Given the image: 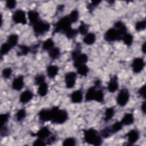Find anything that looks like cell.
<instances>
[{"mask_svg":"<svg viewBox=\"0 0 146 146\" xmlns=\"http://www.w3.org/2000/svg\"><path fill=\"white\" fill-rule=\"evenodd\" d=\"M121 40L124 42V43L127 46H131L133 43V35L128 33H126L124 34L121 38Z\"/></svg>","mask_w":146,"mask_h":146,"instance_id":"31","label":"cell"},{"mask_svg":"<svg viewBox=\"0 0 146 146\" xmlns=\"http://www.w3.org/2000/svg\"><path fill=\"white\" fill-rule=\"evenodd\" d=\"M98 88H99V87L94 86L90 87L88 89V90L86 94V96H85V100L86 102H90V101H92V100H94L95 92H96V91Z\"/></svg>","mask_w":146,"mask_h":146,"instance_id":"20","label":"cell"},{"mask_svg":"<svg viewBox=\"0 0 146 146\" xmlns=\"http://www.w3.org/2000/svg\"><path fill=\"white\" fill-rule=\"evenodd\" d=\"M71 25L72 22L68 15L62 17L55 24L54 30L52 31V35L59 33L65 34L71 29Z\"/></svg>","mask_w":146,"mask_h":146,"instance_id":"3","label":"cell"},{"mask_svg":"<svg viewBox=\"0 0 146 146\" xmlns=\"http://www.w3.org/2000/svg\"><path fill=\"white\" fill-rule=\"evenodd\" d=\"M84 141L91 145L98 146L103 143L102 136L96 129L91 128L83 131Z\"/></svg>","mask_w":146,"mask_h":146,"instance_id":"1","label":"cell"},{"mask_svg":"<svg viewBox=\"0 0 146 146\" xmlns=\"http://www.w3.org/2000/svg\"><path fill=\"white\" fill-rule=\"evenodd\" d=\"M123 35L113 27L106 31L104 35V39L108 42H113L116 40H121Z\"/></svg>","mask_w":146,"mask_h":146,"instance_id":"5","label":"cell"},{"mask_svg":"<svg viewBox=\"0 0 146 146\" xmlns=\"http://www.w3.org/2000/svg\"><path fill=\"white\" fill-rule=\"evenodd\" d=\"M26 116V112L24 108L19 110L15 113V119L18 121H22Z\"/></svg>","mask_w":146,"mask_h":146,"instance_id":"35","label":"cell"},{"mask_svg":"<svg viewBox=\"0 0 146 146\" xmlns=\"http://www.w3.org/2000/svg\"><path fill=\"white\" fill-rule=\"evenodd\" d=\"M119 88L118 78L116 75H113L109 80L107 84V90L111 93L116 92Z\"/></svg>","mask_w":146,"mask_h":146,"instance_id":"13","label":"cell"},{"mask_svg":"<svg viewBox=\"0 0 146 146\" xmlns=\"http://www.w3.org/2000/svg\"><path fill=\"white\" fill-rule=\"evenodd\" d=\"M54 47V42L51 38H48L45 40L42 45V50L44 51H49Z\"/></svg>","mask_w":146,"mask_h":146,"instance_id":"29","label":"cell"},{"mask_svg":"<svg viewBox=\"0 0 146 146\" xmlns=\"http://www.w3.org/2000/svg\"><path fill=\"white\" fill-rule=\"evenodd\" d=\"M39 43L38 44H36L34 46H33L32 47H30V48H31V52L33 54H35L36 53L38 50V48L39 47Z\"/></svg>","mask_w":146,"mask_h":146,"instance_id":"52","label":"cell"},{"mask_svg":"<svg viewBox=\"0 0 146 146\" xmlns=\"http://www.w3.org/2000/svg\"><path fill=\"white\" fill-rule=\"evenodd\" d=\"M44 82H45V76L43 74H38L34 78V84L35 85L39 86Z\"/></svg>","mask_w":146,"mask_h":146,"instance_id":"39","label":"cell"},{"mask_svg":"<svg viewBox=\"0 0 146 146\" xmlns=\"http://www.w3.org/2000/svg\"><path fill=\"white\" fill-rule=\"evenodd\" d=\"M100 2H101L100 1H92L90 3L87 5V8L88 9L89 12L91 13H92L95 8H96Z\"/></svg>","mask_w":146,"mask_h":146,"instance_id":"45","label":"cell"},{"mask_svg":"<svg viewBox=\"0 0 146 146\" xmlns=\"http://www.w3.org/2000/svg\"><path fill=\"white\" fill-rule=\"evenodd\" d=\"M5 6L8 9H14L17 6V2L15 0H8L6 2Z\"/></svg>","mask_w":146,"mask_h":146,"instance_id":"47","label":"cell"},{"mask_svg":"<svg viewBox=\"0 0 146 146\" xmlns=\"http://www.w3.org/2000/svg\"><path fill=\"white\" fill-rule=\"evenodd\" d=\"M18 39H19V36L18 35L15 34H12L8 36L6 42L13 48L17 45L18 42Z\"/></svg>","mask_w":146,"mask_h":146,"instance_id":"25","label":"cell"},{"mask_svg":"<svg viewBox=\"0 0 146 146\" xmlns=\"http://www.w3.org/2000/svg\"><path fill=\"white\" fill-rule=\"evenodd\" d=\"M39 119L43 122L51 120V110L50 109H42L38 112Z\"/></svg>","mask_w":146,"mask_h":146,"instance_id":"16","label":"cell"},{"mask_svg":"<svg viewBox=\"0 0 146 146\" xmlns=\"http://www.w3.org/2000/svg\"><path fill=\"white\" fill-rule=\"evenodd\" d=\"M78 34V31L77 29L71 28L65 34V35L67 38L71 39L75 38Z\"/></svg>","mask_w":146,"mask_h":146,"instance_id":"42","label":"cell"},{"mask_svg":"<svg viewBox=\"0 0 146 146\" xmlns=\"http://www.w3.org/2000/svg\"><path fill=\"white\" fill-rule=\"evenodd\" d=\"M62 145L64 146H74L76 145V140L74 137H67L63 141Z\"/></svg>","mask_w":146,"mask_h":146,"instance_id":"40","label":"cell"},{"mask_svg":"<svg viewBox=\"0 0 146 146\" xmlns=\"http://www.w3.org/2000/svg\"><path fill=\"white\" fill-rule=\"evenodd\" d=\"M81 45L79 43H78L76 45V47L75 48V49L72 51L71 52V58L72 59V60L79 55L80 54L81 52Z\"/></svg>","mask_w":146,"mask_h":146,"instance_id":"41","label":"cell"},{"mask_svg":"<svg viewBox=\"0 0 146 146\" xmlns=\"http://www.w3.org/2000/svg\"><path fill=\"white\" fill-rule=\"evenodd\" d=\"M146 26V21L145 19L136 22L135 25V28L136 31H143L145 29Z\"/></svg>","mask_w":146,"mask_h":146,"instance_id":"38","label":"cell"},{"mask_svg":"<svg viewBox=\"0 0 146 146\" xmlns=\"http://www.w3.org/2000/svg\"><path fill=\"white\" fill-rule=\"evenodd\" d=\"M141 110L143 113H145V102L144 101L141 105Z\"/></svg>","mask_w":146,"mask_h":146,"instance_id":"53","label":"cell"},{"mask_svg":"<svg viewBox=\"0 0 146 146\" xmlns=\"http://www.w3.org/2000/svg\"><path fill=\"white\" fill-rule=\"evenodd\" d=\"M48 91V84L46 82H44L39 86L37 90V92L40 96L43 97L47 94Z\"/></svg>","mask_w":146,"mask_h":146,"instance_id":"27","label":"cell"},{"mask_svg":"<svg viewBox=\"0 0 146 146\" xmlns=\"http://www.w3.org/2000/svg\"><path fill=\"white\" fill-rule=\"evenodd\" d=\"M27 17L29 25L32 26L40 20L39 13L35 10H29L27 12Z\"/></svg>","mask_w":146,"mask_h":146,"instance_id":"15","label":"cell"},{"mask_svg":"<svg viewBox=\"0 0 146 146\" xmlns=\"http://www.w3.org/2000/svg\"><path fill=\"white\" fill-rule=\"evenodd\" d=\"M126 136L128 139V145H133L135 144L140 137V133L137 129H131L126 133Z\"/></svg>","mask_w":146,"mask_h":146,"instance_id":"10","label":"cell"},{"mask_svg":"<svg viewBox=\"0 0 146 146\" xmlns=\"http://www.w3.org/2000/svg\"><path fill=\"white\" fill-rule=\"evenodd\" d=\"M33 93L30 90H25L20 95L19 102L22 104L27 103L33 99Z\"/></svg>","mask_w":146,"mask_h":146,"instance_id":"17","label":"cell"},{"mask_svg":"<svg viewBox=\"0 0 146 146\" xmlns=\"http://www.w3.org/2000/svg\"><path fill=\"white\" fill-rule=\"evenodd\" d=\"M115 109L113 107L107 108L104 112V117L103 118L104 121L107 122L112 119L115 115Z\"/></svg>","mask_w":146,"mask_h":146,"instance_id":"28","label":"cell"},{"mask_svg":"<svg viewBox=\"0 0 146 146\" xmlns=\"http://www.w3.org/2000/svg\"><path fill=\"white\" fill-rule=\"evenodd\" d=\"M12 74V69L10 67L4 68L2 71V75L5 79H9Z\"/></svg>","mask_w":146,"mask_h":146,"instance_id":"44","label":"cell"},{"mask_svg":"<svg viewBox=\"0 0 146 146\" xmlns=\"http://www.w3.org/2000/svg\"><path fill=\"white\" fill-rule=\"evenodd\" d=\"M48 54L52 60L58 59L60 55V50L57 47H54L48 51Z\"/></svg>","mask_w":146,"mask_h":146,"instance_id":"26","label":"cell"},{"mask_svg":"<svg viewBox=\"0 0 146 146\" xmlns=\"http://www.w3.org/2000/svg\"><path fill=\"white\" fill-rule=\"evenodd\" d=\"M145 45H146V43L145 42H144L141 46V51L144 54L145 53Z\"/></svg>","mask_w":146,"mask_h":146,"instance_id":"54","label":"cell"},{"mask_svg":"<svg viewBox=\"0 0 146 146\" xmlns=\"http://www.w3.org/2000/svg\"><path fill=\"white\" fill-rule=\"evenodd\" d=\"M76 73L74 71L67 72L64 75V81L67 88L70 89L73 88L76 83Z\"/></svg>","mask_w":146,"mask_h":146,"instance_id":"8","label":"cell"},{"mask_svg":"<svg viewBox=\"0 0 146 146\" xmlns=\"http://www.w3.org/2000/svg\"><path fill=\"white\" fill-rule=\"evenodd\" d=\"M123 125H130L134 123V116L132 113H126L122 117L121 121Z\"/></svg>","mask_w":146,"mask_h":146,"instance_id":"19","label":"cell"},{"mask_svg":"<svg viewBox=\"0 0 146 146\" xmlns=\"http://www.w3.org/2000/svg\"><path fill=\"white\" fill-rule=\"evenodd\" d=\"M50 121L52 124H62L68 120V113L65 110L60 109L58 106H54L50 109Z\"/></svg>","mask_w":146,"mask_h":146,"instance_id":"2","label":"cell"},{"mask_svg":"<svg viewBox=\"0 0 146 146\" xmlns=\"http://www.w3.org/2000/svg\"><path fill=\"white\" fill-rule=\"evenodd\" d=\"M113 27L118 30L122 35L127 33V29L125 25L120 21H118L115 22L113 25Z\"/></svg>","mask_w":146,"mask_h":146,"instance_id":"24","label":"cell"},{"mask_svg":"<svg viewBox=\"0 0 146 146\" xmlns=\"http://www.w3.org/2000/svg\"><path fill=\"white\" fill-rule=\"evenodd\" d=\"M89 27V25L84 23L83 21H81L80 24L77 29L78 33H80L82 35H86L88 33Z\"/></svg>","mask_w":146,"mask_h":146,"instance_id":"30","label":"cell"},{"mask_svg":"<svg viewBox=\"0 0 146 146\" xmlns=\"http://www.w3.org/2000/svg\"><path fill=\"white\" fill-rule=\"evenodd\" d=\"M31 135L34 136H36L38 138H40L43 140L47 139L51 135V131L47 127H42L37 132L34 133H31Z\"/></svg>","mask_w":146,"mask_h":146,"instance_id":"11","label":"cell"},{"mask_svg":"<svg viewBox=\"0 0 146 146\" xmlns=\"http://www.w3.org/2000/svg\"><path fill=\"white\" fill-rule=\"evenodd\" d=\"M68 16H69V18H70L72 23H76L78 21V20L79 19V16L78 10H77L76 9L72 10L71 11L70 15H68Z\"/></svg>","mask_w":146,"mask_h":146,"instance_id":"37","label":"cell"},{"mask_svg":"<svg viewBox=\"0 0 146 146\" xmlns=\"http://www.w3.org/2000/svg\"><path fill=\"white\" fill-rule=\"evenodd\" d=\"M59 67L55 65H49L47 67V76L50 79L54 78L58 74Z\"/></svg>","mask_w":146,"mask_h":146,"instance_id":"21","label":"cell"},{"mask_svg":"<svg viewBox=\"0 0 146 146\" xmlns=\"http://www.w3.org/2000/svg\"><path fill=\"white\" fill-rule=\"evenodd\" d=\"M46 145V141L40 138H37L35 140H34V141L33 143V145L34 146H43Z\"/></svg>","mask_w":146,"mask_h":146,"instance_id":"48","label":"cell"},{"mask_svg":"<svg viewBox=\"0 0 146 146\" xmlns=\"http://www.w3.org/2000/svg\"><path fill=\"white\" fill-rule=\"evenodd\" d=\"M129 92L127 88H124L120 90L116 97V102L121 107L125 106L129 99Z\"/></svg>","mask_w":146,"mask_h":146,"instance_id":"6","label":"cell"},{"mask_svg":"<svg viewBox=\"0 0 146 146\" xmlns=\"http://www.w3.org/2000/svg\"><path fill=\"white\" fill-rule=\"evenodd\" d=\"M145 66V63L144 59L142 58H135L132 63L131 66L133 72L139 73L144 68Z\"/></svg>","mask_w":146,"mask_h":146,"instance_id":"9","label":"cell"},{"mask_svg":"<svg viewBox=\"0 0 146 146\" xmlns=\"http://www.w3.org/2000/svg\"><path fill=\"white\" fill-rule=\"evenodd\" d=\"M123 124L120 121H116L115 123H113L112 125L110 126V129L111 131V132L112 134L116 133L117 132L121 131L123 128Z\"/></svg>","mask_w":146,"mask_h":146,"instance_id":"33","label":"cell"},{"mask_svg":"<svg viewBox=\"0 0 146 146\" xmlns=\"http://www.w3.org/2000/svg\"><path fill=\"white\" fill-rule=\"evenodd\" d=\"M12 19L16 24L26 25L27 23L26 13L21 9L17 10L14 12L12 15Z\"/></svg>","mask_w":146,"mask_h":146,"instance_id":"7","label":"cell"},{"mask_svg":"<svg viewBox=\"0 0 146 146\" xmlns=\"http://www.w3.org/2000/svg\"><path fill=\"white\" fill-rule=\"evenodd\" d=\"M11 48H12L11 47L7 42L2 43L1 46V50H0L1 55L2 56V55L7 54Z\"/></svg>","mask_w":146,"mask_h":146,"instance_id":"36","label":"cell"},{"mask_svg":"<svg viewBox=\"0 0 146 146\" xmlns=\"http://www.w3.org/2000/svg\"><path fill=\"white\" fill-rule=\"evenodd\" d=\"M88 59V58L87 54L84 53H80L73 60L74 67L77 68L79 66L83 64H85L87 62Z\"/></svg>","mask_w":146,"mask_h":146,"instance_id":"14","label":"cell"},{"mask_svg":"<svg viewBox=\"0 0 146 146\" xmlns=\"http://www.w3.org/2000/svg\"><path fill=\"white\" fill-rule=\"evenodd\" d=\"M145 85L144 84L143 86H142L139 90H138V94L139 95L141 96L142 98H143L144 99L145 98Z\"/></svg>","mask_w":146,"mask_h":146,"instance_id":"51","label":"cell"},{"mask_svg":"<svg viewBox=\"0 0 146 146\" xmlns=\"http://www.w3.org/2000/svg\"><path fill=\"white\" fill-rule=\"evenodd\" d=\"M18 50L17 51L18 56H25L31 52L30 47L25 44H20L18 46Z\"/></svg>","mask_w":146,"mask_h":146,"instance_id":"23","label":"cell"},{"mask_svg":"<svg viewBox=\"0 0 146 146\" xmlns=\"http://www.w3.org/2000/svg\"><path fill=\"white\" fill-rule=\"evenodd\" d=\"M100 133L101 136L104 138H108L113 135L111 132L110 126L104 128V129H103L101 131V132H100Z\"/></svg>","mask_w":146,"mask_h":146,"instance_id":"43","label":"cell"},{"mask_svg":"<svg viewBox=\"0 0 146 146\" xmlns=\"http://www.w3.org/2000/svg\"><path fill=\"white\" fill-rule=\"evenodd\" d=\"M71 102L73 103H80L83 100V93L80 90H77L70 95Z\"/></svg>","mask_w":146,"mask_h":146,"instance_id":"18","label":"cell"},{"mask_svg":"<svg viewBox=\"0 0 146 146\" xmlns=\"http://www.w3.org/2000/svg\"><path fill=\"white\" fill-rule=\"evenodd\" d=\"M24 86V76L19 75L15 78L11 83V87L15 91H21Z\"/></svg>","mask_w":146,"mask_h":146,"instance_id":"12","label":"cell"},{"mask_svg":"<svg viewBox=\"0 0 146 146\" xmlns=\"http://www.w3.org/2000/svg\"><path fill=\"white\" fill-rule=\"evenodd\" d=\"M1 119L2 126L6 125V124L8 122L10 118V113H2L0 116Z\"/></svg>","mask_w":146,"mask_h":146,"instance_id":"46","label":"cell"},{"mask_svg":"<svg viewBox=\"0 0 146 146\" xmlns=\"http://www.w3.org/2000/svg\"><path fill=\"white\" fill-rule=\"evenodd\" d=\"M9 135V129L6 125L2 126L1 129V136L5 137Z\"/></svg>","mask_w":146,"mask_h":146,"instance_id":"50","label":"cell"},{"mask_svg":"<svg viewBox=\"0 0 146 146\" xmlns=\"http://www.w3.org/2000/svg\"><path fill=\"white\" fill-rule=\"evenodd\" d=\"M56 141V136L54 135H51L47 139V140L46 141V144L48 145H51L54 143Z\"/></svg>","mask_w":146,"mask_h":146,"instance_id":"49","label":"cell"},{"mask_svg":"<svg viewBox=\"0 0 146 146\" xmlns=\"http://www.w3.org/2000/svg\"><path fill=\"white\" fill-rule=\"evenodd\" d=\"M96 41V35L93 33H88L86 35H84L83 42L86 44L92 45Z\"/></svg>","mask_w":146,"mask_h":146,"instance_id":"22","label":"cell"},{"mask_svg":"<svg viewBox=\"0 0 146 146\" xmlns=\"http://www.w3.org/2000/svg\"><path fill=\"white\" fill-rule=\"evenodd\" d=\"M50 29V23L43 20L40 19L33 26V29L36 36L43 35L47 33Z\"/></svg>","mask_w":146,"mask_h":146,"instance_id":"4","label":"cell"},{"mask_svg":"<svg viewBox=\"0 0 146 146\" xmlns=\"http://www.w3.org/2000/svg\"><path fill=\"white\" fill-rule=\"evenodd\" d=\"M104 92L102 89V87L98 88L95 92L94 100H95L99 103H102L104 101Z\"/></svg>","mask_w":146,"mask_h":146,"instance_id":"32","label":"cell"},{"mask_svg":"<svg viewBox=\"0 0 146 146\" xmlns=\"http://www.w3.org/2000/svg\"><path fill=\"white\" fill-rule=\"evenodd\" d=\"M89 67L85 64L77 68V74L80 76H86L89 72Z\"/></svg>","mask_w":146,"mask_h":146,"instance_id":"34","label":"cell"}]
</instances>
